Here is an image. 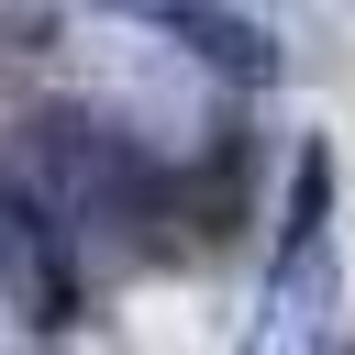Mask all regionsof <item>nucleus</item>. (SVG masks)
I'll use <instances>...</instances> for the list:
<instances>
[{
    "mask_svg": "<svg viewBox=\"0 0 355 355\" xmlns=\"http://www.w3.org/2000/svg\"><path fill=\"white\" fill-rule=\"evenodd\" d=\"M266 355L333 344V155L300 144L288 166V222H277V266H266V311H255Z\"/></svg>",
    "mask_w": 355,
    "mask_h": 355,
    "instance_id": "nucleus-1",
    "label": "nucleus"
},
{
    "mask_svg": "<svg viewBox=\"0 0 355 355\" xmlns=\"http://www.w3.org/2000/svg\"><path fill=\"white\" fill-rule=\"evenodd\" d=\"M0 300L33 322V333H67L78 322V266H67V222L44 211V189L22 166H0Z\"/></svg>",
    "mask_w": 355,
    "mask_h": 355,
    "instance_id": "nucleus-2",
    "label": "nucleus"
},
{
    "mask_svg": "<svg viewBox=\"0 0 355 355\" xmlns=\"http://www.w3.org/2000/svg\"><path fill=\"white\" fill-rule=\"evenodd\" d=\"M100 11H122V22L166 33L178 55H200V67H211V78H233V89H266V78H277L266 22H255V11H233V0H100Z\"/></svg>",
    "mask_w": 355,
    "mask_h": 355,
    "instance_id": "nucleus-3",
    "label": "nucleus"
}]
</instances>
